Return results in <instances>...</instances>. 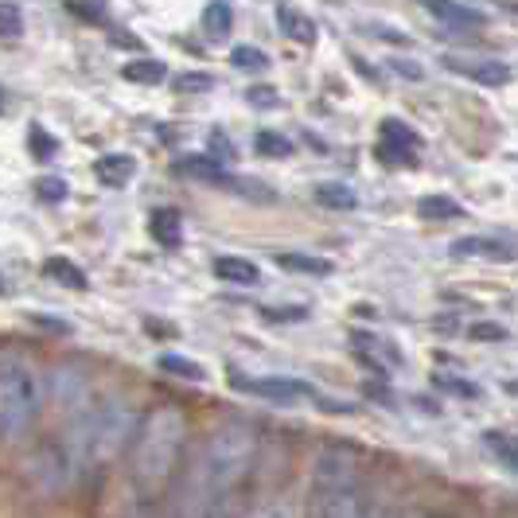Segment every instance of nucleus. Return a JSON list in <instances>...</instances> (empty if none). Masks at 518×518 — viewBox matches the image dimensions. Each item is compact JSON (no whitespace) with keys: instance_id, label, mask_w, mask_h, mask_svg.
<instances>
[{"instance_id":"obj_1","label":"nucleus","mask_w":518,"mask_h":518,"mask_svg":"<svg viewBox=\"0 0 518 518\" xmlns=\"http://www.w3.org/2000/svg\"><path fill=\"white\" fill-rule=\"evenodd\" d=\"M254 456H258V433L246 421H222L191 460L184 483L176 487L172 515L199 518L211 507V499L238 491V483L254 468Z\"/></svg>"},{"instance_id":"obj_2","label":"nucleus","mask_w":518,"mask_h":518,"mask_svg":"<svg viewBox=\"0 0 518 518\" xmlns=\"http://www.w3.org/2000/svg\"><path fill=\"white\" fill-rule=\"evenodd\" d=\"M187 444V417L180 406H156L141 413L129 441V480L137 499H156L180 468Z\"/></svg>"},{"instance_id":"obj_3","label":"nucleus","mask_w":518,"mask_h":518,"mask_svg":"<svg viewBox=\"0 0 518 518\" xmlns=\"http://www.w3.org/2000/svg\"><path fill=\"white\" fill-rule=\"evenodd\" d=\"M137 421L141 413L129 398L121 394H110L102 402H90L67 429V452H71L78 476L86 472H102L110 468L121 452H129V441L137 433Z\"/></svg>"},{"instance_id":"obj_4","label":"nucleus","mask_w":518,"mask_h":518,"mask_svg":"<svg viewBox=\"0 0 518 518\" xmlns=\"http://www.w3.org/2000/svg\"><path fill=\"white\" fill-rule=\"evenodd\" d=\"M43 382L36 367L20 355H0V441L20 444L39 417Z\"/></svg>"},{"instance_id":"obj_5","label":"nucleus","mask_w":518,"mask_h":518,"mask_svg":"<svg viewBox=\"0 0 518 518\" xmlns=\"http://www.w3.org/2000/svg\"><path fill=\"white\" fill-rule=\"evenodd\" d=\"M351 487H359V452L343 444L320 448V456L312 460V476H308V507H320Z\"/></svg>"},{"instance_id":"obj_6","label":"nucleus","mask_w":518,"mask_h":518,"mask_svg":"<svg viewBox=\"0 0 518 518\" xmlns=\"http://www.w3.org/2000/svg\"><path fill=\"white\" fill-rule=\"evenodd\" d=\"M39 382H43V398L59 409L67 421H74L82 409L94 402L90 398V378L78 367H51L47 378H39Z\"/></svg>"},{"instance_id":"obj_7","label":"nucleus","mask_w":518,"mask_h":518,"mask_svg":"<svg viewBox=\"0 0 518 518\" xmlns=\"http://www.w3.org/2000/svg\"><path fill=\"white\" fill-rule=\"evenodd\" d=\"M378 160L382 164H390V168H413L417 164V156H421V137H417V129L406 125L402 117H386L382 125H378Z\"/></svg>"},{"instance_id":"obj_8","label":"nucleus","mask_w":518,"mask_h":518,"mask_svg":"<svg viewBox=\"0 0 518 518\" xmlns=\"http://www.w3.org/2000/svg\"><path fill=\"white\" fill-rule=\"evenodd\" d=\"M32 472L43 491H71V483L78 480V468H74L67 444H43L32 460Z\"/></svg>"},{"instance_id":"obj_9","label":"nucleus","mask_w":518,"mask_h":518,"mask_svg":"<svg viewBox=\"0 0 518 518\" xmlns=\"http://www.w3.org/2000/svg\"><path fill=\"white\" fill-rule=\"evenodd\" d=\"M441 67L452 74H460V78H468V82H480V86H507L515 71H511V63H503V59H487V55H441Z\"/></svg>"},{"instance_id":"obj_10","label":"nucleus","mask_w":518,"mask_h":518,"mask_svg":"<svg viewBox=\"0 0 518 518\" xmlns=\"http://www.w3.org/2000/svg\"><path fill=\"white\" fill-rule=\"evenodd\" d=\"M234 386L246 390V394H254V398H265V402H281V406H293V402L312 398V386L308 382H300V378H277V374H269V378H242V374H234Z\"/></svg>"},{"instance_id":"obj_11","label":"nucleus","mask_w":518,"mask_h":518,"mask_svg":"<svg viewBox=\"0 0 518 518\" xmlns=\"http://www.w3.org/2000/svg\"><path fill=\"white\" fill-rule=\"evenodd\" d=\"M452 254L476 261H515L518 242L507 238V234H468V238H456L452 242Z\"/></svg>"},{"instance_id":"obj_12","label":"nucleus","mask_w":518,"mask_h":518,"mask_svg":"<svg viewBox=\"0 0 518 518\" xmlns=\"http://www.w3.org/2000/svg\"><path fill=\"white\" fill-rule=\"evenodd\" d=\"M433 20H441L448 28H483L487 20H483V12L476 8H468V4H460V0H417Z\"/></svg>"},{"instance_id":"obj_13","label":"nucleus","mask_w":518,"mask_h":518,"mask_svg":"<svg viewBox=\"0 0 518 518\" xmlns=\"http://www.w3.org/2000/svg\"><path fill=\"white\" fill-rule=\"evenodd\" d=\"M308 515L312 518H370V503L359 487H351V491L335 495L328 503H320V507H308Z\"/></svg>"},{"instance_id":"obj_14","label":"nucleus","mask_w":518,"mask_h":518,"mask_svg":"<svg viewBox=\"0 0 518 518\" xmlns=\"http://www.w3.org/2000/svg\"><path fill=\"white\" fill-rule=\"evenodd\" d=\"M351 347H355L367 363H374V367H398V363H402V355H398L394 343H386V339H378V335H370V332L351 335Z\"/></svg>"},{"instance_id":"obj_15","label":"nucleus","mask_w":518,"mask_h":518,"mask_svg":"<svg viewBox=\"0 0 518 518\" xmlns=\"http://www.w3.org/2000/svg\"><path fill=\"white\" fill-rule=\"evenodd\" d=\"M277 28L289 39H296V43H304V47L316 43V24H312V16H304L296 4H277Z\"/></svg>"},{"instance_id":"obj_16","label":"nucleus","mask_w":518,"mask_h":518,"mask_svg":"<svg viewBox=\"0 0 518 518\" xmlns=\"http://www.w3.org/2000/svg\"><path fill=\"white\" fill-rule=\"evenodd\" d=\"M133 172H137V160L125 156V152H110V156H102V160L94 164V176L106 187H125L133 180Z\"/></svg>"},{"instance_id":"obj_17","label":"nucleus","mask_w":518,"mask_h":518,"mask_svg":"<svg viewBox=\"0 0 518 518\" xmlns=\"http://www.w3.org/2000/svg\"><path fill=\"white\" fill-rule=\"evenodd\" d=\"M215 277L219 281H230V285H258L261 269L254 265L250 258H234V254H222V258H215Z\"/></svg>"},{"instance_id":"obj_18","label":"nucleus","mask_w":518,"mask_h":518,"mask_svg":"<svg viewBox=\"0 0 518 518\" xmlns=\"http://www.w3.org/2000/svg\"><path fill=\"white\" fill-rule=\"evenodd\" d=\"M417 215L429 222H448V219H464V207L456 199H448V195H425L417 203Z\"/></svg>"},{"instance_id":"obj_19","label":"nucleus","mask_w":518,"mask_h":518,"mask_svg":"<svg viewBox=\"0 0 518 518\" xmlns=\"http://www.w3.org/2000/svg\"><path fill=\"white\" fill-rule=\"evenodd\" d=\"M316 203L328 207V211H355L359 195H355V187L347 184H320L316 187Z\"/></svg>"},{"instance_id":"obj_20","label":"nucleus","mask_w":518,"mask_h":518,"mask_svg":"<svg viewBox=\"0 0 518 518\" xmlns=\"http://www.w3.org/2000/svg\"><path fill=\"white\" fill-rule=\"evenodd\" d=\"M152 238L164 246H180V211H172V207L152 211Z\"/></svg>"},{"instance_id":"obj_21","label":"nucleus","mask_w":518,"mask_h":518,"mask_svg":"<svg viewBox=\"0 0 518 518\" xmlns=\"http://www.w3.org/2000/svg\"><path fill=\"white\" fill-rule=\"evenodd\" d=\"M277 265L289 269V273H312V277H328L332 273V261L308 258V254H277Z\"/></svg>"},{"instance_id":"obj_22","label":"nucleus","mask_w":518,"mask_h":518,"mask_svg":"<svg viewBox=\"0 0 518 518\" xmlns=\"http://www.w3.org/2000/svg\"><path fill=\"white\" fill-rule=\"evenodd\" d=\"M203 28H207L211 36H230V28H234V12H230V4H226V0H211V4H207V12H203Z\"/></svg>"},{"instance_id":"obj_23","label":"nucleus","mask_w":518,"mask_h":518,"mask_svg":"<svg viewBox=\"0 0 518 518\" xmlns=\"http://www.w3.org/2000/svg\"><path fill=\"white\" fill-rule=\"evenodd\" d=\"M164 63H156V59H137V63H125L121 74L129 78V82H141V86H156V82H164Z\"/></svg>"},{"instance_id":"obj_24","label":"nucleus","mask_w":518,"mask_h":518,"mask_svg":"<svg viewBox=\"0 0 518 518\" xmlns=\"http://www.w3.org/2000/svg\"><path fill=\"white\" fill-rule=\"evenodd\" d=\"M43 273H47L51 281L71 285V289H86V273H82V269H74L71 261H63V258H51L47 265H43Z\"/></svg>"},{"instance_id":"obj_25","label":"nucleus","mask_w":518,"mask_h":518,"mask_svg":"<svg viewBox=\"0 0 518 518\" xmlns=\"http://www.w3.org/2000/svg\"><path fill=\"white\" fill-rule=\"evenodd\" d=\"M199 518H242V495H238V491H230V495L211 499V507H207Z\"/></svg>"},{"instance_id":"obj_26","label":"nucleus","mask_w":518,"mask_h":518,"mask_svg":"<svg viewBox=\"0 0 518 518\" xmlns=\"http://www.w3.org/2000/svg\"><path fill=\"white\" fill-rule=\"evenodd\" d=\"M160 370L180 374V378H191V382H203V367L191 363V359H184V355H160Z\"/></svg>"},{"instance_id":"obj_27","label":"nucleus","mask_w":518,"mask_h":518,"mask_svg":"<svg viewBox=\"0 0 518 518\" xmlns=\"http://www.w3.org/2000/svg\"><path fill=\"white\" fill-rule=\"evenodd\" d=\"M230 63L242 67V71H265L269 67V55L258 51V47H234L230 51Z\"/></svg>"},{"instance_id":"obj_28","label":"nucleus","mask_w":518,"mask_h":518,"mask_svg":"<svg viewBox=\"0 0 518 518\" xmlns=\"http://www.w3.org/2000/svg\"><path fill=\"white\" fill-rule=\"evenodd\" d=\"M254 145H258L261 156H289V152H293V141H285V137L273 133V129H261Z\"/></svg>"},{"instance_id":"obj_29","label":"nucleus","mask_w":518,"mask_h":518,"mask_svg":"<svg viewBox=\"0 0 518 518\" xmlns=\"http://www.w3.org/2000/svg\"><path fill=\"white\" fill-rule=\"evenodd\" d=\"M250 518H300V515H296L293 499H269V503H261Z\"/></svg>"},{"instance_id":"obj_30","label":"nucleus","mask_w":518,"mask_h":518,"mask_svg":"<svg viewBox=\"0 0 518 518\" xmlns=\"http://www.w3.org/2000/svg\"><path fill=\"white\" fill-rule=\"evenodd\" d=\"M24 32V24H20V8L16 4H0V36L16 39Z\"/></svg>"},{"instance_id":"obj_31","label":"nucleus","mask_w":518,"mask_h":518,"mask_svg":"<svg viewBox=\"0 0 518 518\" xmlns=\"http://www.w3.org/2000/svg\"><path fill=\"white\" fill-rule=\"evenodd\" d=\"M36 191L47 199V203H59V199H67V184L63 180H55V176H43L36 184Z\"/></svg>"},{"instance_id":"obj_32","label":"nucleus","mask_w":518,"mask_h":518,"mask_svg":"<svg viewBox=\"0 0 518 518\" xmlns=\"http://www.w3.org/2000/svg\"><path fill=\"white\" fill-rule=\"evenodd\" d=\"M491 444L499 448V460L507 464V468H515L518 472V444H511V441H499V437H491Z\"/></svg>"},{"instance_id":"obj_33","label":"nucleus","mask_w":518,"mask_h":518,"mask_svg":"<svg viewBox=\"0 0 518 518\" xmlns=\"http://www.w3.org/2000/svg\"><path fill=\"white\" fill-rule=\"evenodd\" d=\"M246 98H250V102H254V106H277V94H273V90H250V94H246Z\"/></svg>"},{"instance_id":"obj_34","label":"nucleus","mask_w":518,"mask_h":518,"mask_svg":"<svg viewBox=\"0 0 518 518\" xmlns=\"http://www.w3.org/2000/svg\"><path fill=\"white\" fill-rule=\"evenodd\" d=\"M125 518H160L156 515V507H152V499H137V507L129 511Z\"/></svg>"},{"instance_id":"obj_35","label":"nucleus","mask_w":518,"mask_h":518,"mask_svg":"<svg viewBox=\"0 0 518 518\" xmlns=\"http://www.w3.org/2000/svg\"><path fill=\"white\" fill-rule=\"evenodd\" d=\"M32 145H36L39 156H51V152H55V145L43 137V129H32Z\"/></svg>"},{"instance_id":"obj_36","label":"nucleus","mask_w":518,"mask_h":518,"mask_svg":"<svg viewBox=\"0 0 518 518\" xmlns=\"http://www.w3.org/2000/svg\"><path fill=\"white\" fill-rule=\"evenodd\" d=\"M176 86H180V90H207V86H211V78H180Z\"/></svg>"},{"instance_id":"obj_37","label":"nucleus","mask_w":518,"mask_h":518,"mask_svg":"<svg viewBox=\"0 0 518 518\" xmlns=\"http://www.w3.org/2000/svg\"><path fill=\"white\" fill-rule=\"evenodd\" d=\"M370 518H398L394 511H370Z\"/></svg>"},{"instance_id":"obj_38","label":"nucleus","mask_w":518,"mask_h":518,"mask_svg":"<svg viewBox=\"0 0 518 518\" xmlns=\"http://www.w3.org/2000/svg\"><path fill=\"white\" fill-rule=\"evenodd\" d=\"M0 293H4V277H0Z\"/></svg>"},{"instance_id":"obj_39","label":"nucleus","mask_w":518,"mask_h":518,"mask_svg":"<svg viewBox=\"0 0 518 518\" xmlns=\"http://www.w3.org/2000/svg\"><path fill=\"white\" fill-rule=\"evenodd\" d=\"M0 110H4V94H0Z\"/></svg>"},{"instance_id":"obj_40","label":"nucleus","mask_w":518,"mask_h":518,"mask_svg":"<svg viewBox=\"0 0 518 518\" xmlns=\"http://www.w3.org/2000/svg\"><path fill=\"white\" fill-rule=\"evenodd\" d=\"M425 518H437V515H425Z\"/></svg>"}]
</instances>
